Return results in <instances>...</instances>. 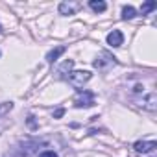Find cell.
<instances>
[{"instance_id":"cell-9","label":"cell","mask_w":157,"mask_h":157,"mask_svg":"<svg viewBox=\"0 0 157 157\" xmlns=\"http://www.w3.org/2000/svg\"><path fill=\"white\" fill-rule=\"evenodd\" d=\"M89 8H91L93 11H96V13H104V11L107 10V4L102 2V0H91V2H89Z\"/></svg>"},{"instance_id":"cell-15","label":"cell","mask_w":157,"mask_h":157,"mask_svg":"<svg viewBox=\"0 0 157 157\" xmlns=\"http://www.w3.org/2000/svg\"><path fill=\"white\" fill-rule=\"evenodd\" d=\"M28 126H30L32 129H35V128H37V122H35V117H28Z\"/></svg>"},{"instance_id":"cell-4","label":"cell","mask_w":157,"mask_h":157,"mask_svg":"<svg viewBox=\"0 0 157 157\" xmlns=\"http://www.w3.org/2000/svg\"><path fill=\"white\" fill-rule=\"evenodd\" d=\"M80 8H82L80 2H61L59 4V13L61 15H74Z\"/></svg>"},{"instance_id":"cell-1","label":"cell","mask_w":157,"mask_h":157,"mask_svg":"<svg viewBox=\"0 0 157 157\" xmlns=\"http://www.w3.org/2000/svg\"><path fill=\"white\" fill-rule=\"evenodd\" d=\"M89 80H91V72L89 70H76V72H70V76H68V83L78 91H80Z\"/></svg>"},{"instance_id":"cell-7","label":"cell","mask_w":157,"mask_h":157,"mask_svg":"<svg viewBox=\"0 0 157 157\" xmlns=\"http://www.w3.org/2000/svg\"><path fill=\"white\" fill-rule=\"evenodd\" d=\"M65 50H67L65 46H56L54 50H50V52L46 54V61H48V63H54V61H57V57H59L61 54H65Z\"/></svg>"},{"instance_id":"cell-10","label":"cell","mask_w":157,"mask_h":157,"mask_svg":"<svg viewBox=\"0 0 157 157\" xmlns=\"http://www.w3.org/2000/svg\"><path fill=\"white\" fill-rule=\"evenodd\" d=\"M72 67H74V61H72V59H67V61L59 67L57 76H59V78H67V74L70 72V68H72Z\"/></svg>"},{"instance_id":"cell-17","label":"cell","mask_w":157,"mask_h":157,"mask_svg":"<svg viewBox=\"0 0 157 157\" xmlns=\"http://www.w3.org/2000/svg\"><path fill=\"white\" fill-rule=\"evenodd\" d=\"M0 32H2V26H0Z\"/></svg>"},{"instance_id":"cell-8","label":"cell","mask_w":157,"mask_h":157,"mask_svg":"<svg viewBox=\"0 0 157 157\" xmlns=\"http://www.w3.org/2000/svg\"><path fill=\"white\" fill-rule=\"evenodd\" d=\"M111 63H115V57H111L109 54H102V57L94 61V67L96 68H104L105 65H111Z\"/></svg>"},{"instance_id":"cell-2","label":"cell","mask_w":157,"mask_h":157,"mask_svg":"<svg viewBox=\"0 0 157 157\" xmlns=\"http://www.w3.org/2000/svg\"><path fill=\"white\" fill-rule=\"evenodd\" d=\"M74 105H76L78 109L94 105V93H93V91H83V93H80V94L76 96V100H74Z\"/></svg>"},{"instance_id":"cell-12","label":"cell","mask_w":157,"mask_h":157,"mask_svg":"<svg viewBox=\"0 0 157 157\" xmlns=\"http://www.w3.org/2000/svg\"><path fill=\"white\" fill-rule=\"evenodd\" d=\"M155 8H157V2H151V0H150V2H144V4H142L140 11H142V15H148V13L153 11Z\"/></svg>"},{"instance_id":"cell-13","label":"cell","mask_w":157,"mask_h":157,"mask_svg":"<svg viewBox=\"0 0 157 157\" xmlns=\"http://www.w3.org/2000/svg\"><path fill=\"white\" fill-rule=\"evenodd\" d=\"M13 109V104L11 102H4V104H0V117H4L6 113H10Z\"/></svg>"},{"instance_id":"cell-6","label":"cell","mask_w":157,"mask_h":157,"mask_svg":"<svg viewBox=\"0 0 157 157\" xmlns=\"http://www.w3.org/2000/svg\"><path fill=\"white\" fill-rule=\"evenodd\" d=\"M122 43H124V35H122V32H120V30H113V32L107 35V44H109V46L118 48Z\"/></svg>"},{"instance_id":"cell-3","label":"cell","mask_w":157,"mask_h":157,"mask_svg":"<svg viewBox=\"0 0 157 157\" xmlns=\"http://www.w3.org/2000/svg\"><path fill=\"white\" fill-rule=\"evenodd\" d=\"M157 148V142L155 140H139L133 144V150L137 153H148V151H153Z\"/></svg>"},{"instance_id":"cell-16","label":"cell","mask_w":157,"mask_h":157,"mask_svg":"<svg viewBox=\"0 0 157 157\" xmlns=\"http://www.w3.org/2000/svg\"><path fill=\"white\" fill-rule=\"evenodd\" d=\"M63 115H65V109H63V107H59V109L54 113V118H61Z\"/></svg>"},{"instance_id":"cell-11","label":"cell","mask_w":157,"mask_h":157,"mask_svg":"<svg viewBox=\"0 0 157 157\" xmlns=\"http://www.w3.org/2000/svg\"><path fill=\"white\" fill-rule=\"evenodd\" d=\"M135 17H137V11H135L133 6H124V8H122V19L131 21V19H135Z\"/></svg>"},{"instance_id":"cell-14","label":"cell","mask_w":157,"mask_h":157,"mask_svg":"<svg viewBox=\"0 0 157 157\" xmlns=\"http://www.w3.org/2000/svg\"><path fill=\"white\" fill-rule=\"evenodd\" d=\"M39 157H57V153H56V151H52V150H46V151L39 153Z\"/></svg>"},{"instance_id":"cell-5","label":"cell","mask_w":157,"mask_h":157,"mask_svg":"<svg viewBox=\"0 0 157 157\" xmlns=\"http://www.w3.org/2000/svg\"><path fill=\"white\" fill-rule=\"evenodd\" d=\"M140 105L148 111H155L157 109V94L155 93H148L142 100H140Z\"/></svg>"}]
</instances>
